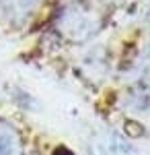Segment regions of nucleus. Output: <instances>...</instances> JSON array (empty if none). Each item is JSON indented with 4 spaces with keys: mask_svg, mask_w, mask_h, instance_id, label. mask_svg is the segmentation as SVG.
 <instances>
[{
    "mask_svg": "<svg viewBox=\"0 0 150 155\" xmlns=\"http://www.w3.org/2000/svg\"><path fill=\"white\" fill-rule=\"evenodd\" d=\"M4 2L8 4V11L17 15V11H29L31 6H35L37 0H4Z\"/></svg>",
    "mask_w": 150,
    "mask_h": 155,
    "instance_id": "obj_1",
    "label": "nucleus"
}]
</instances>
